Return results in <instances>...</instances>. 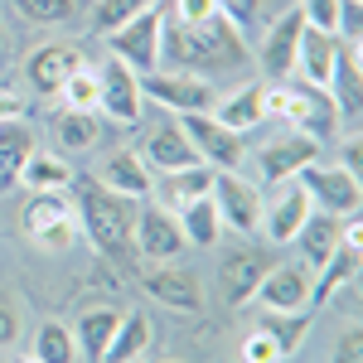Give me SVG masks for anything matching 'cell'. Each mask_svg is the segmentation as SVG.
Wrapping results in <instances>:
<instances>
[{
  "mask_svg": "<svg viewBox=\"0 0 363 363\" xmlns=\"http://www.w3.org/2000/svg\"><path fill=\"white\" fill-rule=\"evenodd\" d=\"M242 63H247L242 29L228 25L223 15H213L203 25H174V20H165V29H160V68L165 73L218 78V73H238Z\"/></svg>",
  "mask_w": 363,
  "mask_h": 363,
  "instance_id": "6da1fadb",
  "label": "cell"
},
{
  "mask_svg": "<svg viewBox=\"0 0 363 363\" xmlns=\"http://www.w3.org/2000/svg\"><path fill=\"white\" fill-rule=\"evenodd\" d=\"M68 189H78L73 208H78V223H83L87 242L102 252L116 272H140L136 238H131V228H136V199H121V194H112L107 184L78 179V174H73Z\"/></svg>",
  "mask_w": 363,
  "mask_h": 363,
  "instance_id": "7a4b0ae2",
  "label": "cell"
},
{
  "mask_svg": "<svg viewBox=\"0 0 363 363\" xmlns=\"http://www.w3.org/2000/svg\"><path fill=\"white\" fill-rule=\"evenodd\" d=\"M262 116H281L291 131H301L310 140H335L339 136V112L330 102L325 87H310V83H262Z\"/></svg>",
  "mask_w": 363,
  "mask_h": 363,
  "instance_id": "3957f363",
  "label": "cell"
},
{
  "mask_svg": "<svg viewBox=\"0 0 363 363\" xmlns=\"http://www.w3.org/2000/svg\"><path fill=\"white\" fill-rule=\"evenodd\" d=\"M160 29H165V10H160V0L155 5H145L136 20H126L121 29H112V34H102L107 39V54L121 58L131 73H155L160 68Z\"/></svg>",
  "mask_w": 363,
  "mask_h": 363,
  "instance_id": "277c9868",
  "label": "cell"
},
{
  "mask_svg": "<svg viewBox=\"0 0 363 363\" xmlns=\"http://www.w3.org/2000/svg\"><path fill=\"white\" fill-rule=\"evenodd\" d=\"M25 233L39 242V247H54V252H68L78 242V208L63 189H44V194H29L25 213H20Z\"/></svg>",
  "mask_w": 363,
  "mask_h": 363,
  "instance_id": "5b68a950",
  "label": "cell"
},
{
  "mask_svg": "<svg viewBox=\"0 0 363 363\" xmlns=\"http://www.w3.org/2000/svg\"><path fill=\"white\" fill-rule=\"evenodd\" d=\"M184 126V136L194 145V155L208 169H242V155H247V140L238 131H228L223 121H213L208 112H179L174 116Z\"/></svg>",
  "mask_w": 363,
  "mask_h": 363,
  "instance_id": "8992f818",
  "label": "cell"
},
{
  "mask_svg": "<svg viewBox=\"0 0 363 363\" xmlns=\"http://www.w3.org/2000/svg\"><path fill=\"white\" fill-rule=\"evenodd\" d=\"M140 97L169 107L174 116L179 112H213L218 87H213V78H199V73H165V68H155V73L140 78Z\"/></svg>",
  "mask_w": 363,
  "mask_h": 363,
  "instance_id": "52a82bcc",
  "label": "cell"
},
{
  "mask_svg": "<svg viewBox=\"0 0 363 363\" xmlns=\"http://www.w3.org/2000/svg\"><path fill=\"white\" fill-rule=\"evenodd\" d=\"M301 189L310 194V203L320 208V213H335V218H354L363 203V189H359V174H349L344 165H306L301 174Z\"/></svg>",
  "mask_w": 363,
  "mask_h": 363,
  "instance_id": "ba28073f",
  "label": "cell"
},
{
  "mask_svg": "<svg viewBox=\"0 0 363 363\" xmlns=\"http://www.w3.org/2000/svg\"><path fill=\"white\" fill-rule=\"evenodd\" d=\"M140 107H145V97H140V73H131L121 58L107 54L97 63V112L112 116L116 126H136Z\"/></svg>",
  "mask_w": 363,
  "mask_h": 363,
  "instance_id": "9c48e42d",
  "label": "cell"
},
{
  "mask_svg": "<svg viewBox=\"0 0 363 363\" xmlns=\"http://www.w3.org/2000/svg\"><path fill=\"white\" fill-rule=\"evenodd\" d=\"M208 199H213L223 228H233V233H257L262 228V189L252 179H242V169H213Z\"/></svg>",
  "mask_w": 363,
  "mask_h": 363,
  "instance_id": "30bf717a",
  "label": "cell"
},
{
  "mask_svg": "<svg viewBox=\"0 0 363 363\" xmlns=\"http://www.w3.org/2000/svg\"><path fill=\"white\" fill-rule=\"evenodd\" d=\"M140 291L150 296V301H160L165 310L174 315H199L203 310V281L189 272V267H165V262H155V267H140Z\"/></svg>",
  "mask_w": 363,
  "mask_h": 363,
  "instance_id": "8fae6325",
  "label": "cell"
},
{
  "mask_svg": "<svg viewBox=\"0 0 363 363\" xmlns=\"http://www.w3.org/2000/svg\"><path fill=\"white\" fill-rule=\"evenodd\" d=\"M131 238H136V257H140V262H174L179 252L189 247L179 218H174L169 208H160V203L136 208V228H131Z\"/></svg>",
  "mask_w": 363,
  "mask_h": 363,
  "instance_id": "7c38bea8",
  "label": "cell"
},
{
  "mask_svg": "<svg viewBox=\"0 0 363 363\" xmlns=\"http://www.w3.org/2000/svg\"><path fill=\"white\" fill-rule=\"evenodd\" d=\"M301 34H306V15H301V5L296 10H281L277 20L267 25V39H262V73H267V83H286V78H296V49H301Z\"/></svg>",
  "mask_w": 363,
  "mask_h": 363,
  "instance_id": "4fadbf2b",
  "label": "cell"
},
{
  "mask_svg": "<svg viewBox=\"0 0 363 363\" xmlns=\"http://www.w3.org/2000/svg\"><path fill=\"white\" fill-rule=\"evenodd\" d=\"M330 301H344L349 315L359 310V242H349V238L320 267V281H310V306H330Z\"/></svg>",
  "mask_w": 363,
  "mask_h": 363,
  "instance_id": "5bb4252c",
  "label": "cell"
},
{
  "mask_svg": "<svg viewBox=\"0 0 363 363\" xmlns=\"http://www.w3.org/2000/svg\"><path fill=\"white\" fill-rule=\"evenodd\" d=\"M315 160H320V140L301 136V131H286V136L267 140L257 150V169H262L267 184H286V179H296L306 165H315Z\"/></svg>",
  "mask_w": 363,
  "mask_h": 363,
  "instance_id": "9a60e30c",
  "label": "cell"
},
{
  "mask_svg": "<svg viewBox=\"0 0 363 363\" xmlns=\"http://www.w3.org/2000/svg\"><path fill=\"white\" fill-rule=\"evenodd\" d=\"M252 301L262 310H306L310 306V267L306 262H272V272L257 281Z\"/></svg>",
  "mask_w": 363,
  "mask_h": 363,
  "instance_id": "2e32d148",
  "label": "cell"
},
{
  "mask_svg": "<svg viewBox=\"0 0 363 363\" xmlns=\"http://www.w3.org/2000/svg\"><path fill=\"white\" fill-rule=\"evenodd\" d=\"M78 68H83V54H78L73 44H58V39L29 49V58H25V78L39 97H58V87L68 83Z\"/></svg>",
  "mask_w": 363,
  "mask_h": 363,
  "instance_id": "e0dca14e",
  "label": "cell"
},
{
  "mask_svg": "<svg viewBox=\"0 0 363 363\" xmlns=\"http://www.w3.org/2000/svg\"><path fill=\"white\" fill-rule=\"evenodd\" d=\"M277 194H272V203H262V228H267V238L272 242H296V233H301V223L310 218V194L301 189V179H286V184H272Z\"/></svg>",
  "mask_w": 363,
  "mask_h": 363,
  "instance_id": "ac0fdd59",
  "label": "cell"
},
{
  "mask_svg": "<svg viewBox=\"0 0 363 363\" xmlns=\"http://www.w3.org/2000/svg\"><path fill=\"white\" fill-rule=\"evenodd\" d=\"M330 102H335L339 121H359L363 116V49L359 44H339L335 54V73H330Z\"/></svg>",
  "mask_w": 363,
  "mask_h": 363,
  "instance_id": "d6986e66",
  "label": "cell"
},
{
  "mask_svg": "<svg viewBox=\"0 0 363 363\" xmlns=\"http://www.w3.org/2000/svg\"><path fill=\"white\" fill-rule=\"evenodd\" d=\"M92 179H97V184H107V189H112V194H121V199H136V203L155 194V169L140 160V150H126V145H121V150H112Z\"/></svg>",
  "mask_w": 363,
  "mask_h": 363,
  "instance_id": "ffe728a7",
  "label": "cell"
},
{
  "mask_svg": "<svg viewBox=\"0 0 363 363\" xmlns=\"http://www.w3.org/2000/svg\"><path fill=\"white\" fill-rule=\"evenodd\" d=\"M140 160H145L150 169H160V174L184 169V165H203V160L194 155V145H189V136H184V126H179L174 116L145 131V140H140Z\"/></svg>",
  "mask_w": 363,
  "mask_h": 363,
  "instance_id": "44dd1931",
  "label": "cell"
},
{
  "mask_svg": "<svg viewBox=\"0 0 363 363\" xmlns=\"http://www.w3.org/2000/svg\"><path fill=\"white\" fill-rule=\"evenodd\" d=\"M272 272V257L262 247H238L223 257V267H218V286H223V301L228 306H247L252 291H257V281Z\"/></svg>",
  "mask_w": 363,
  "mask_h": 363,
  "instance_id": "7402d4cb",
  "label": "cell"
},
{
  "mask_svg": "<svg viewBox=\"0 0 363 363\" xmlns=\"http://www.w3.org/2000/svg\"><path fill=\"white\" fill-rule=\"evenodd\" d=\"M296 242H301V262H306V267H325V262L335 257V247L344 242V218L310 208V218L301 223Z\"/></svg>",
  "mask_w": 363,
  "mask_h": 363,
  "instance_id": "603a6c76",
  "label": "cell"
},
{
  "mask_svg": "<svg viewBox=\"0 0 363 363\" xmlns=\"http://www.w3.org/2000/svg\"><path fill=\"white\" fill-rule=\"evenodd\" d=\"M335 54H339V39H335V34L306 25L301 49H296V73H301V83L325 87V83H330V73H335Z\"/></svg>",
  "mask_w": 363,
  "mask_h": 363,
  "instance_id": "cb8c5ba5",
  "label": "cell"
},
{
  "mask_svg": "<svg viewBox=\"0 0 363 363\" xmlns=\"http://www.w3.org/2000/svg\"><path fill=\"white\" fill-rule=\"evenodd\" d=\"M208 116H213V121H223L228 131L247 136L252 126H262V121H267V116H262V83H247V87H238L233 97H218Z\"/></svg>",
  "mask_w": 363,
  "mask_h": 363,
  "instance_id": "d4e9b609",
  "label": "cell"
},
{
  "mask_svg": "<svg viewBox=\"0 0 363 363\" xmlns=\"http://www.w3.org/2000/svg\"><path fill=\"white\" fill-rule=\"evenodd\" d=\"M29 150H34V131H29L25 116L0 121V194L20 179V165L29 160Z\"/></svg>",
  "mask_w": 363,
  "mask_h": 363,
  "instance_id": "484cf974",
  "label": "cell"
},
{
  "mask_svg": "<svg viewBox=\"0 0 363 363\" xmlns=\"http://www.w3.org/2000/svg\"><path fill=\"white\" fill-rule=\"evenodd\" d=\"M150 349V315H121V325H116V335L107 339V349H102V359L97 363H140V354Z\"/></svg>",
  "mask_w": 363,
  "mask_h": 363,
  "instance_id": "4316f807",
  "label": "cell"
},
{
  "mask_svg": "<svg viewBox=\"0 0 363 363\" xmlns=\"http://www.w3.org/2000/svg\"><path fill=\"white\" fill-rule=\"evenodd\" d=\"M257 330L277 339L281 359H291L310 335V310H262V315H257Z\"/></svg>",
  "mask_w": 363,
  "mask_h": 363,
  "instance_id": "83f0119b",
  "label": "cell"
},
{
  "mask_svg": "<svg viewBox=\"0 0 363 363\" xmlns=\"http://www.w3.org/2000/svg\"><path fill=\"white\" fill-rule=\"evenodd\" d=\"M15 184H25L29 194H44V189H68L73 184V165L63 160V155H39V150H29V160L20 165V179Z\"/></svg>",
  "mask_w": 363,
  "mask_h": 363,
  "instance_id": "f1b7e54d",
  "label": "cell"
},
{
  "mask_svg": "<svg viewBox=\"0 0 363 363\" xmlns=\"http://www.w3.org/2000/svg\"><path fill=\"white\" fill-rule=\"evenodd\" d=\"M213 189V169L208 165H184V169H169L160 174V194H165V208H184Z\"/></svg>",
  "mask_w": 363,
  "mask_h": 363,
  "instance_id": "f546056e",
  "label": "cell"
},
{
  "mask_svg": "<svg viewBox=\"0 0 363 363\" xmlns=\"http://www.w3.org/2000/svg\"><path fill=\"white\" fill-rule=\"evenodd\" d=\"M116 325H121V310L116 306H87L83 315H78L73 339H78V349H87V359H102V349H107V339L116 335Z\"/></svg>",
  "mask_w": 363,
  "mask_h": 363,
  "instance_id": "4dcf8cb0",
  "label": "cell"
},
{
  "mask_svg": "<svg viewBox=\"0 0 363 363\" xmlns=\"http://www.w3.org/2000/svg\"><path fill=\"white\" fill-rule=\"evenodd\" d=\"M179 228H184V242H194V247H213L223 238V218H218V208H213L208 194L179 208Z\"/></svg>",
  "mask_w": 363,
  "mask_h": 363,
  "instance_id": "1f68e13d",
  "label": "cell"
},
{
  "mask_svg": "<svg viewBox=\"0 0 363 363\" xmlns=\"http://www.w3.org/2000/svg\"><path fill=\"white\" fill-rule=\"evenodd\" d=\"M34 359L39 363H78V339L63 320H44L34 335Z\"/></svg>",
  "mask_w": 363,
  "mask_h": 363,
  "instance_id": "d6a6232c",
  "label": "cell"
},
{
  "mask_svg": "<svg viewBox=\"0 0 363 363\" xmlns=\"http://www.w3.org/2000/svg\"><path fill=\"white\" fill-rule=\"evenodd\" d=\"M15 10L29 25H78L87 0H15Z\"/></svg>",
  "mask_w": 363,
  "mask_h": 363,
  "instance_id": "836d02e7",
  "label": "cell"
},
{
  "mask_svg": "<svg viewBox=\"0 0 363 363\" xmlns=\"http://www.w3.org/2000/svg\"><path fill=\"white\" fill-rule=\"evenodd\" d=\"M58 136V150H92L97 136H102V126H97V112H63L54 126Z\"/></svg>",
  "mask_w": 363,
  "mask_h": 363,
  "instance_id": "e575fe53",
  "label": "cell"
},
{
  "mask_svg": "<svg viewBox=\"0 0 363 363\" xmlns=\"http://www.w3.org/2000/svg\"><path fill=\"white\" fill-rule=\"evenodd\" d=\"M145 5H155V0H92V34L121 29L126 20H136Z\"/></svg>",
  "mask_w": 363,
  "mask_h": 363,
  "instance_id": "d590c367",
  "label": "cell"
},
{
  "mask_svg": "<svg viewBox=\"0 0 363 363\" xmlns=\"http://www.w3.org/2000/svg\"><path fill=\"white\" fill-rule=\"evenodd\" d=\"M58 97H63V112H97V68H78L68 83L58 87Z\"/></svg>",
  "mask_w": 363,
  "mask_h": 363,
  "instance_id": "8d00e7d4",
  "label": "cell"
},
{
  "mask_svg": "<svg viewBox=\"0 0 363 363\" xmlns=\"http://www.w3.org/2000/svg\"><path fill=\"white\" fill-rule=\"evenodd\" d=\"M218 15V0H169V20L174 25H203Z\"/></svg>",
  "mask_w": 363,
  "mask_h": 363,
  "instance_id": "74e56055",
  "label": "cell"
},
{
  "mask_svg": "<svg viewBox=\"0 0 363 363\" xmlns=\"http://www.w3.org/2000/svg\"><path fill=\"white\" fill-rule=\"evenodd\" d=\"M242 363H281V349L272 335H262V330H252L242 339Z\"/></svg>",
  "mask_w": 363,
  "mask_h": 363,
  "instance_id": "f35d334b",
  "label": "cell"
},
{
  "mask_svg": "<svg viewBox=\"0 0 363 363\" xmlns=\"http://www.w3.org/2000/svg\"><path fill=\"white\" fill-rule=\"evenodd\" d=\"M218 15H223L228 25H238L242 34H247L252 20L262 15V0H218Z\"/></svg>",
  "mask_w": 363,
  "mask_h": 363,
  "instance_id": "ab89813d",
  "label": "cell"
},
{
  "mask_svg": "<svg viewBox=\"0 0 363 363\" xmlns=\"http://www.w3.org/2000/svg\"><path fill=\"white\" fill-rule=\"evenodd\" d=\"M301 15H306V25H310V29H325V34H335L339 0H301Z\"/></svg>",
  "mask_w": 363,
  "mask_h": 363,
  "instance_id": "60d3db41",
  "label": "cell"
},
{
  "mask_svg": "<svg viewBox=\"0 0 363 363\" xmlns=\"http://www.w3.org/2000/svg\"><path fill=\"white\" fill-rule=\"evenodd\" d=\"M20 325H25V320H20V306H15V301L0 291V354H5V349H15V339H20Z\"/></svg>",
  "mask_w": 363,
  "mask_h": 363,
  "instance_id": "b9f144b4",
  "label": "cell"
},
{
  "mask_svg": "<svg viewBox=\"0 0 363 363\" xmlns=\"http://www.w3.org/2000/svg\"><path fill=\"white\" fill-rule=\"evenodd\" d=\"M335 363H363V335H359V325H349V330L339 335V344H335Z\"/></svg>",
  "mask_w": 363,
  "mask_h": 363,
  "instance_id": "7bdbcfd3",
  "label": "cell"
},
{
  "mask_svg": "<svg viewBox=\"0 0 363 363\" xmlns=\"http://www.w3.org/2000/svg\"><path fill=\"white\" fill-rule=\"evenodd\" d=\"M15 116H25V97L10 92V87H0V121H15Z\"/></svg>",
  "mask_w": 363,
  "mask_h": 363,
  "instance_id": "ee69618b",
  "label": "cell"
},
{
  "mask_svg": "<svg viewBox=\"0 0 363 363\" xmlns=\"http://www.w3.org/2000/svg\"><path fill=\"white\" fill-rule=\"evenodd\" d=\"M344 169H349V174H359V169H363V140L359 136L344 145Z\"/></svg>",
  "mask_w": 363,
  "mask_h": 363,
  "instance_id": "f6af8a7d",
  "label": "cell"
},
{
  "mask_svg": "<svg viewBox=\"0 0 363 363\" xmlns=\"http://www.w3.org/2000/svg\"><path fill=\"white\" fill-rule=\"evenodd\" d=\"M5 363H39V359H34V354H10Z\"/></svg>",
  "mask_w": 363,
  "mask_h": 363,
  "instance_id": "bcb514c9",
  "label": "cell"
},
{
  "mask_svg": "<svg viewBox=\"0 0 363 363\" xmlns=\"http://www.w3.org/2000/svg\"><path fill=\"white\" fill-rule=\"evenodd\" d=\"M0 44H5V39H0Z\"/></svg>",
  "mask_w": 363,
  "mask_h": 363,
  "instance_id": "7dc6e473",
  "label": "cell"
}]
</instances>
